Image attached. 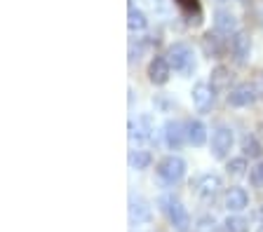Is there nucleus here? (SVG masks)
<instances>
[{
  "label": "nucleus",
  "instance_id": "f257e3e1",
  "mask_svg": "<svg viewBox=\"0 0 263 232\" xmlns=\"http://www.w3.org/2000/svg\"><path fill=\"white\" fill-rule=\"evenodd\" d=\"M167 61H170L172 71L181 73L183 77L193 75V73H195V68H197L195 52H193V47H191V45H186V43H174V45H172L170 52H167Z\"/></svg>",
  "mask_w": 263,
  "mask_h": 232
},
{
  "label": "nucleus",
  "instance_id": "f03ea898",
  "mask_svg": "<svg viewBox=\"0 0 263 232\" xmlns=\"http://www.w3.org/2000/svg\"><path fill=\"white\" fill-rule=\"evenodd\" d=\"M155 174H158L162 185L174 188L176 183H181L183 176H186V162H183V157H179V155H167V157H162V160L158 162Z\"/></svg>",
  "mask_w": 263,
  "mask_h": 232
},
{
  "label": "nucleus",
  "instance_id": "7ed1b4c3",
  "mask_svg": "<svg viewBox=\"0 0 263 232\" xmlns=\"http://www.w3.org/2000/svg\"><path fill=\"white\" fill-rule=\"evenodd\" d=\"M160 206H162L164 216L170 218L172 227L179 232H186L188 227H191V216H188V209L183 206V202H181L179 197H174V195H162L160 197Z\"/></svg>",
  "mask_w": 263,
  "mask_h": 232
},
{
  "label": "nucleus",
  "instance_id": "20e7f679",
  "mask_svg": "<svg viewBox=\"0 0 263 232\" xmlns=\"http://www.w3.org/2000/svg\"><path fill=\"white\" fill-rule=\"evenodd\" d=\"M233 143H235L233 129L226 127V124H219V127L212 132V141H209V153H212L214 160H226V157H228V153L233 150Z\"/></svg>",
  "mask_w": 263,
  "mask_h": 232
},
{
  "label": "nucleus",
  "instance_id": "39448f33",
  "mask_svg": "<svg viewBox=\"0 0 263 232\" xmlns=\"http://www.w3.org/2000/svg\"><path fill=\"white\" fill-rule=\"evenodd\" d=\"M153 218V209L148 199L141 195H129V223L132 225H146Z\"/></svg>",
  "mask_w": 263,
  "mask_h": 232
},
{
  "label": "nucleus",
  "instance_id": "423d86ee",
  "mask_svg": "<svg viewBox=\"0 0 263 232\" xmlns=\"http://www.w3.org/2000/svg\"><path fill=\"white\" fill-rule=\"evenodd\" d=\"M195 195L200 199H204V202H214V197L221 193V188H223V183H221V178L216 176V174H204V176H200L195 181Z\"/></svg>",
  "mask_w": 263,
  "mask_h": 232
},
{
  "label": "nucleus",
  "instance_id": "0eeeda50",
  "mask_svg": "<svg viewBox=\"0 0 263 232\" xmlns=\"http://www.w3.org/2000/svg\"><path fill=\"white\" fill-rule=\"evenodd\" d=\"M256 99H258V87H254L249 82H242L237 87H233L228 94V103L233 108H247V106H252Z\"/></svg>",
  "mask_w": 263,
  "mask_h": 232
},
{
  "label": "nucleus",
  "instance_id": "6e6552de",
  "mask_svg": "<svg viewBox=\"0 0 263 232\" xmlns=\"http://www.w3.org/2000/svg\"><path fill=\"white\" fill-rule=\"evenodd\" d=\"M164 143H167V148L170 150H181L183 148V143L188 141L186 136V124H181L179 120H167L164 122Z\"/></svg>",
  "mask_w": 263,
  "mask_h": 232
},
{
  "label": "nucleus",
  "instance_id": "1a4fd4ad",
  "mask_svg": "<svg viewBox=\"0 0 263 232\" xmlns=\"http://www.w3.org/2000/svg\"><path fill=\"white\" fill-rule=\"evenodd\" d=\"M191 99H193V106H195L197 113H209L214 106V87L207 82H195L191 92Z\"/></svg>",
  "mask_w": 263,
  "mask_h": 232
},
{
  "label": "nucleus",
  "instance_id": "9d476101",
  "mask_svg": "<svg viewBox=\"0 0 263 232\" xmlns=\"http://www.w3.org/2000/svg\"><path fill=\"white\" fill-rule=\"evenodd\" d=\"M223 206L230 211V214H240V211H245L247 206H249V195H247L245 188H230L226 190L223 195Z\"/></svg>",
  "mask_w": 263,
  "mask_h": 232
},
{
  "label": "nucleus",
  "instance_id": "9b49d317",
  "mask_svg": "<svg viewBox=\"0 0 263 232\" xmlns=\"http://www.w3.org/2000/svg\"><path fill=\"white\" fill-rule=\"evenodd\" d=\"M172 75V66L167 56H155L151 64H148V80L153 85H164Z\"/></svg>",
  "mask_w": 263,
  "mask_h": 232
},
{
  "label": "nucleus",
  "instance_id": "f8f14e48",
  "mask_svg": "<svg viewBox=\"0 0 263 232\" xmlns=\"http://www.w3.org/2000/svg\"><path fill=\"white\" fill-rule=\"evenodd\" d=\"M228 45H230V52H233V56H235L240 64H245V61L249 59V54H252V43H249V35L242 33V31H237V33L230 35Z\"/></svg>",
  "mask_w": 263,
  "mask_h": 232
},
{
  "label": "nucleus",
  "instance_id": "ddd939ff",
  "mask_svg": "<svg viewBox=\"0 0 263 232\" xmlns=\"http://www.w3.org/2000/svg\"><path fill=\"white\" fill-rule=\"evenodd\" d=\"M214 26H216V31L219 33H223V35H233V33H237V17L233 14V12H228V10H216L214 12Z\"/></svg>",
  "mask_w": 263,
  "mask_h": 232
},
{
  "label": "nucleus",
  "instance_id": "4468645a",
  "mask_svg": "<svg viewBox=\"0 0 263 232\" xmlns=\"http://www.w3.org/2000/svg\"><path fill=\"white\" fill-rule=\"evenodd\" d=\"M186 136H188V143L200 148V145L207 143V127L200 120H191L186 122Z\"/></svg>",
  "mask_w": 263,
  "mask_h": 232
},
{
  "label": "nucleus",
  "instance_id": "2eb2a0df",
  "mask_svg": "<svg viewBox=\"0 0 263 232\" xmlns=\"http://www.w3.org/2000/svg\"><path fill=\"white\" fill-rule=\"evenodd\" d=\"M151 162H153V155L148 153V150H143V148L129 150V166H132V169L143 172V169H148V166H151Z\"/></svg>",
  "mask_w": 263,
  "mask_h": 232
},
{
  "label": "nucleus",
  "instance_id": "dca6fc26",
  "mask_svg": "<svg viewBox=\"0 0 263 232\" xmlns=\"http://www.w3.org/2000/svg\"><path fill=\"white\" fill-rule=\"evenodd\" d=\"M127 26H129V31H143V28L148 26L146 14H143L141 10H137V7H129V19H127Z\"/></svg>",
  "mask_w": 263,
  "mask_h": 232
},
{
  "label": "nucleus",
  "instance_id": "f3484780",
  "mask_svg": "<svg viewBox=\"0 0 263 232\" xmlns=\"http://www.w3.org/2000/svg\"><path fill=\"white\" fill-rule=\"evenodd\" d=\"M247 230H249V223L237 214L228 216V218L223 221V232H247Z\"/></svg>",
  "mask_w": 263,
  "mask_h": 232
},
{
  "label": "nucleus",
  "instance_id": "a211bd4d",
  "mask_svg": "<svg viewBox=\"0 0 263 232\" xmlns=\"http://www.w3.org/2000/svg\"><path fill=\"white\" fill-rule=\"evenodd\" d=\"M242 153H245V157L249 155V157H261V153H263V148H261V143L256 141V136H245L242 138Z\"/></svg>",
  "mask_w": 263,
  "mask_h": 232
},
{
  "label": "nucleus",
  "instance_id": "6ab92c4d",
  "mask_svg": "<svg viewBox=\"0 0 263 232\" xmlns=\"http://www.w3.org/2000/svg\"><path fill=\"white\" fill-rule=\"evenodd\" d=\"M247 169H249V166H247V157H245V155H242V157H233V160L226 164V172H228L230 176H245Z\"/></svg>",
  "mask_w": 263,
  "mask_h": 232
},
{
  "label": "nucleus",
  "instance_id": "aec40b11",
  "mask_svg": "<svg viewBox=\"0 0 263 232\" xmlns=\"http://www.w3.org/2000/svg\"><path fill=\"white\" fill-rule=\"evenodd\" d=\"M228 71H226V68H216V71L212 73V87H214V92H216V89H226L228 87Z\"/></svg>",
  "mask_w": 263,
  "mask_h": 232
},
{
  "label": "nucleus",
  "instance_id": "412c9836",
  "mask_svg": "<svg viewBox=\"0 0 263 232\" xmlns=\"http://www.w3.org/2000/svg\"><path fill=\"white\" fill-rule=\"evenodd\" d=\"M249 183H252L254 188H263V162H256L249 169Z\"/></svg>",
  "mask_w": 263,
  "mask_h": 232
},
{
  "label": "nucleus",
  "instance_id": "4be33fe9",
  "mask_svg": "<svg viewBox=\"0 0 263 232\" xmlns=\"http://www.w3.org/2000/svg\"><path fill=\"white\" fill-rule=\"evenodd\" d=\"M176 3L186 12H200V0H176Z\"/></svg>",
  "mask_w": 263,
  "mask_h": 232
},
{
  "label": "nucleus",
  "instance_id": "5701e85b",
  "mask_svg": "<svg viewBox=\"0 0 263 232\" xmlns=\"http://www.w3.org/2000/svg\"><path fill=\"white\" fill-rule=\"evenodd\" d=\"M256 87H258V96H263V75H261V80H258Z\"/></svg>",
  "mask_w": 263,
  "mask_h": 232
},
{
  "label": "nucleus",
  "instance_id": "b1692460",
  "mask_svg": "<svg viewBox=\"0 0 263 232\" xmlns=\"http://www.w3.org/2000/svg\"><path fill=\"white\" fill-rule=\"evenodd\" d=\"M256 232H263V223H261V225H258V230Z\"/></svg>",
  "mask_w": 263,
  "mask_h": 232
},
{
  "label": "nucleus",
  "instance_id": "393cba45",
  "mask_svg": "<svg viewBox=\"0 0 263 232\" xmlns=\"http://www.w3.org/2000/svg\"><path fill=\"white\" fill-rule=\"evenodd\" d=\"M261 24H263V7H261Z\"/></svg>",
  "mask_w": 263,
  "mask_h": 232
},
{
  "label": "nucleus",
  "instance_id": "a878e982",
  "mask_svg": "<svg viewBox=\"0 0 263 232\" xmlns=\"http://www.w3.org/2000/svg\"><path fill=\"white\" fill-rule=\"evenodd\" d=\"M219 3H228V0H219Z\"/></svg>",
  "mask_w": 263,
  "mask_h": 232
}]
</instances>
